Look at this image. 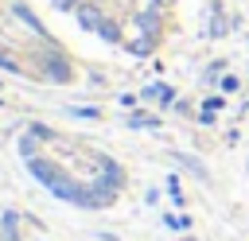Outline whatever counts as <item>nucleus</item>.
<instances>
[{"label":"nucleus","mask_w":249,"mask_h":241,"mask_svg":"<svg viewBox=\"0 0 249 241\" xmlns=\"http://www.w3.org/2000/svg\"><path fill=\"white\" fill-rule=\"evenodd\" d=\"M27 167H31V175H35L39 183H47L58 198H66V202H74V206H86V210H105V206H113V198H117V190H113V187H105V183H93V187L74 183V179H70L66 171H58L51 159L31 155V159H27Z\"/></svg>","instance_id":"nucleus-1"},{"label":"nucleus","mask_w":249,"mask_h":241,"mask_svg":"<svg viewBox=\"0 0 249 241\" xmlns=\"http://www.w3.org/2000/svg\"><path fill=\"white\" fill-rule=\"evenodd\" d=\"M43 70H47V78H54V82H66V78H70V66H66V58H58V54H43Z\"/></svg>","instance_id":"nucleus-2"},{"label":"nucleus","mask_w":249,"mask_h":241,"mask_svg":"<svg viewBox=\"0 0 249 241\" xmlns=\"http://www.w3.org/2000/svg\"><path fill=\"white\" fill-rule=\"evenodd\" d=\"M101 175H105V179H101L105 187H113V190H121V187H124V171H121L113 159H105V155H101Z\"/></svg>","instance_id":"nucleus-3"},{"label":"nucleus","mask_w":249,"mask_h":241,"mask_svg":"<svg viewBox=\"0 0 249 241\" xmlns=\"http://www.w3.org/2000/svg\"><path fill=\"white\" fill-rule=\"evenodd\" d=\"M0 225H4V241H19V229H16L19 225V214L16 210H4L0 214Z\"/></svg>","instance_id":"nucleus-4"},{"label":"nucleus","mask_w":249,"mask_h":241,"mask_svg":"<svg viewBox=\"0 0 249 241\" xmlns=\"http://www.w3.org/2000/svg\"><path fill=\"white\" fill-rule=\"evenodd\" d=\"M12 12H16V16H19V19H23V23H27V27H31V31H39V35H47V27H43V23H39V19H35V16H31V12H27V8H23V4H16V8H12Z\"/></svg>","instance_id":"nucleus-5"},{"label":"nucleus","mask_w":249,"mask_h":241,"mask_svg":"<svg viewBox=\"0 0 249 241\" xmlns=\"http://www.w3.org/2000/svg\"><path fill=\"white\" fill-rule=\"evenodd\" d=\"M78 23H82V27H93V31H97V23H101L97 8H78Z\"/></svg>","instance_id":"nucleus-6"},{"label":"nucleus","mask_w":249,"mask_h":241,"mask_svg":"<svg viewBox=\"0 0 249 241\" xmlns=\"http://www.w3.org/2000/svg\"><path fill=\"white\" fill-rule=\"evenodd\" d=\"M136 23H140V27H144V31L152 35V31L160 27V16H156V8H148V12H140V16H136Z\"/></svg>","instance_id":"nucleus-7"},{"label":"nucleus","mask_w":249,"mask_h":241,"mask_svg":"<svg viewBox=\"0 0 249 241\" xmlns=\"http://www.w3.org/2000/svg\"><path fill=\"white\" fill-rule=\"evenodd\" d=\"M144 97H156V101H175V89L171 86H148Z\"/></svg>","instance_id":"nucleus-8"},{"label":"nucleus","mask_w":249,"mask_h":241,"mask_svg":"<svg viewBox=\"0 0 249 241\" xmlns=\"http://www.w3.org/2000/svg\"><path fill=\"white\" fill-rule=\"evenodd\" d=\"M128 128H160V120L148 117V113H132V117H128Z\"/></svg>","instance_id":"nucleus-9"},{"label":"nucleus","mask_w":249,"mask_h":241,"mask_svg":"<svg viewBox=\"0 0 249 241\" xmlns=\"http://www.w3.org/2000/svg\"><path fill=\"white\" fill-rule=\"evenodd\" d=\"M97 31H101V39H109V43H121V31H117V23L101 19V23H97Z\"/></svg>","instance_id":"nucleus-10"},{"label":"nucleus","mask_w":249,"mask_h":241,"mask_svg":"<svg viewBox=\"0 0 249 241\" xmlns=\"http://www.w3.org/2000/svg\"><path fill=\"white\" fill-rule=\"evenodd\" d=\"M128 51L132 54H152V35H140L136 43H128Z\"/></svg>","instance_id":"nucleus-11"},{"label":"nucleus","mask_w":249,"mask_h":241,"mask_svg":"<svg viewBox=\"0 0 249 241\" xmlns=\"http://www.w3.org/2000/svg\"><path fill=\"white\" fill-rule=\"evenodd\" d=\"M179 163H187V167H191V171H195L198 179H206V167H202V163H198L195 155H179Z\"/></svg>","instance_id":"nucleus-12"},{"label":"nucleus","mask_w":249,"mask_h":241,"mask_svg":"<svg viewBox=\"0 0 249 241\" xmlns=\"http://www.w3.org/2000/svg\"><path fill=\"white\" fill-rule=\"evenodd\" d=\"M167 190H171V202L175 206H183L187 198H183V190H179V179H167Z\"/></svg>","instance_id":"nucleus-13"},{"label":"nucleus","mask_w":249,"mask_h":241,"mask_svg":"<svg viewBox=\"0 0 249 241\" xmlns=\"http://www.w3.org/2000/svg\"><path fill=\"white\" fill-rule=\"evenodd\" d=\"M31 136H35V140H54V132H51L47 124H31Z\"/></svg>","instance_id":"nucleus-14"},{"label":"nucleus","mask_w":249,"mask_h":241,"mask_svg":"<svg viewBox=\"0 0 249 241\" xmlns=\"http://www.w3.org/2000/svg\"><path fill=\"white\" fill-rule=\"evenodd\" d=\"M19 152H23V155H27V159H31V155H35V136H31V132H27V136H23V140H19Z\"/></svg>","instance_id":"nucleus-15"},{"label":"nucleus","mask_w":249,"mask_h":241,"mask_svg":"<svg viewBox=\"0 0 249 241\" xmlns=\"http://www.w3.org/2000/svg\"><path fill=\"white\" fill-rule=\"evenodd\" d=\"M163 222H167V225H171V229H187V218H175V214H167V218H163Z\"/></svg>","instance_id":"nucleus-16"},{"label":"nucleus","mask_w":249,"mask_h":241,"mask_svg":"<svg viewBox=\"0 0 249 241\" xmlns=\"http://www.w3.org/2000/svg\"><path fill=\"white\" fill-rule=\"evenodd\" d=\"M78 0H54V8H74Z\"/></svg>","instance_id":"nucleus-17"},{"label":"nucleus","mask_w":249,"mask_h":241,"mask_svg":"<svg viewBox=\"0 0 249 241\" xmlns=\"http://www.w3.org/2000/svg\"><path fill=\"white\" fill-rule=\"evenodd\" d=\"M160 4H171V0H160Z\"/></svg>","instance_id":"nucleus-18"}]
</instances>
